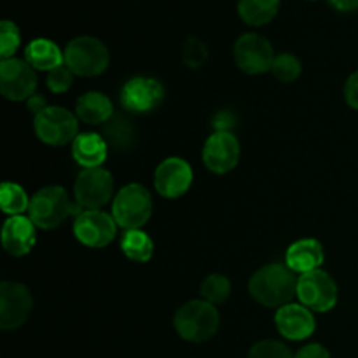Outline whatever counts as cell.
I'll return each instance as SVG.
<instances>
[{"label":"cell","instance_id":"obj_1","mask_svg":"<svg viewBox=\"0 0 358 358\" xmlns=\"http://www.w3.org/2000/svg\"><path fill=\"white\" fill-rule=\"evenodd\" d=\"M297 276L287 264L264 266L248 282V292L264 308H282L297 296Z\"/></svg>","mask_w":358,"mask_h":358},{"label":"cell","instance_id":"obj_2","mask_svg":"<svg viewBox=\"0 0 358 358\" xmlns=\"http://www.w3.org/2000/svg\"><path fill=\"white\" fill-rule=\"evenodd\" d=\"M220 315L215 304L194 299L182 304L173 317L177 334L189 343H205L219 331Z\"/></svg>","mask_w":358,"mask_h":358},{"label":"cell","instance_id":"obj_3","mask_svg":"<svg viewBox=\"0 0 358 358\" xmlns=\"http://www.w3.org/2000/svg\"><path fill=\"white\" fill-rule=\"evenodd\" d=\"M72 213L70 196L62 185H48L30 198L28 217L38 229L51 231L62 226Z\"/></svg>","mask_w":358,"mask_h":358},{"label":"cell","instance_id":"obj_4","mask_svg":"<svg viewBox=\"0 0 358 358\" xmlns=\"http://www.w3.org/2000/svg\"><path fill=\"white\" fill-rule=\"evenodd\" d=\"M152 208L150 192L140 184H128L112 201V217L122 229H142L152 217Z\"/></svg>","mask_w":358,"mask_h":358},{"label":"cell","instance_id":"obj_5","mask_svg":"<svg viewBox=\"0 0 358 358\" xmlns=\"http://www.w3.org/2000/svg\"><path fill=\"white\" fill-rule=\"evenodd\" d=\"M65 65L79 77H96L107 70L110 55L105 44L98 38L83 35L69 42L63 51Z\"/></svg>","mask_w":358,"mask_h":358},{"label":"cell","instance_id":"obj_6","mask_svg":"<svg viewBox=\"0 0 358 358\" xmlns=\"http://www.w3.org/2000/svg\"><path fill=\"white\" fill-rule=\"evenodd\" d=\"M34 129L42 143L63 147L79 135V119L65 107H45L34 117Z\"/></svg>","mask_w":358,"mask_h":358},{"label":"cell","instance_id":"obj_7","mask_svg":"<svg viewBox=\"0 0 358 358\" xmlns=\"http://www.w3.org/2000/svg\"><path fill=\"white\" fill-rule=\"evenodd\" d=\"M297 297L308 310L327 313L338 304V283L324 269L304 273L297 280Z\"/></svg>","mask_w":358,"mask_h":358},{"label":"cell","instance_id":"obj_8","mask_svg":"<svg viewBox=\"0 0 358 358\" xmlns=\"http://www.w3.org/2000/svg\"><path fill=\"white\" fill-rule=\"evenodd\" d=\"M114 194V177L105 168H86L77 175L73 196L77 205L86 210H100Z\"/></svg>","mask_w":358,"mask_h":358},{"label":"cell","instance_id":"obj_9","mask_svg":"<svg viewBox=\"0 0 358 358\" xmlns=\"http://www.w3.org/2000/svg\"><path fill=\"white\" fill-rule=\"evenodd\" d=\"M234 62L238 69L250 76H259L271 70L275 62V51L271 42L259 34H243L233 48Z\"/></svg>","mask_w":358,"mask_h":358},{"label":"cell","instance_id":"obj_10","mask_svg":"<svg viewBox=\"0 0 358 358\" xmlns=\"http://www.w3.org/2000/svg\"><path fill=\"white\" fill-rule=\"evenodd\" d=\"M37 90V73L27 59L9 58L0 63V91L10 101L30 100Z\"/></svg>","mask_w":358,"mask_h":358},{"label":"cell","instance_id":"obj_11","mask_svg":"<svg viewBox=\"0 0 358 358\" xmlns=\"http://www.w3.org/2000/svg\"><path fill=\"white\" fill-rule=\"evenodd\" d=\"M117 222L103 210H84L73 222V234L77 240L90 248H105L114 241Z\"/></svg>","mask_w":358,"mask_h":358},{"label":"cell","instance_id":"obj_12","mask_svg":"<svg viewBox=\"0 0 358 358\" xmlns=\"http://www.w3.org/2000/svg\"><path fill=\"white\" fill-rule=\"evenodd\" d=\"M34 299L27 285L20 282H2L0 285V329L14 331L30 317Z\"/></svg>","mask_w":358,"mask_h":358},{"label":"cell","instance_id":"obj_13","mask_svg":"<svg viewBox=\"0 0 358 358\" xmlns=\"http://www.w3.org/2000/svg\"><path fill=\"white\" fill-rule=\"evenodd\" d=\"M241 147L231 131H215L203 145V163L212 173L224 175L238 166Z\"/></svg>","mask_w":358,"mask_h":358},{"label":"cell","instance_id":"obj_14","mask_svg":"<svg viewBox=\"0 0 358 358\" xmlns=\"http://www.w3.org/2000/svg\"><path fill=\"white\" fill-rule=\"evenodd\" d=\"M164 100V87L152 77H133L122 86L121 103L126 110L135 114H147Z\"/></svg>","mask_w":358,"mask_h":358},{"label":"cell","instance_id":"obj_15","mask_svg":"<svg viewBox=\"0 0 358 358\" xmlns=\"http://www.w3.org/2000/svg\"><path fill=\"white\" fill-rule=\"evenodd\" d=\"M192 168L182 157H166L154 171V187L163 198L175 199L191 189Z\"/></svg>","mask_w":358,"mask_h":358},{"label":"cell","instance_id":"obj_16","mask_svg":"<svg viewBox=\"0 0 358 358\" xmlns=\"http://www.w3.org/2000/svg\"><path fill=\"white\" fill-rule=\"evenodd\" d=\"M275 324L280 334L290 341H303L308 339L317 329L313 311L297 303H289L278 308L275 315Z\"/></svg>","mask_w":358,"mask_h":358},{"label":"cell","instance_id":"obj_17","mask_svg":"<svg viewBox=\"0 0 358 358\" xmlns=\"http://www.w3.org/2000/svg\"><path fill=\"white\" fill-rule=\"evenodd\" d=\"M30 217L13 215L2 226L3 250L13 257H23L30 254L37 241V231Z\"/></svg>","mask_w":358,"mask_h":358},{"label":"cell","instance_id":"obj_18","mask_svg":"<svg viewBox=\"0 0 358 358\" xmlns=\"http://www.w3.org/2000/svg\"><path fill=\"white\" fill-rule=\"evenodd\" d=\"M324 247L315 238H303L297 240L287 248L285 264L292 269L294 273H310L315 269H322L324 264Z\"/></svg>","mask_w":358,"mask_h":358},{"label":"cell","instance_id":"obj_19","mask_svg":"<svg viewBox=\"0 0 358 358\" xmlns=\"http://www.w3.org/2000/svg\"><path fill=\"white\" fill-rule=\"evenodd\" d=\"M108 154V143L98 133H79L72 143V156L83 170L100 168Z\"/></svg>","mask_w":358,"mask_h":358},{"label":"cell","instance_id":"obj_20","mask_svg":"<svg viewBox=\"0 0 358 358\" xmlns=\"http://www.w3.org/2000/svg\"><path fill=\"white\" fill-rule=\"evenodd\" d=\"M76 115L86 124H105L114 117V105L107 94L90 91L77 100Z\"/></svg>","mask_w":358,"mask_h":358},{"label":"cell","instance_id":"obj_21","mask_svg":"<svg viewBox=\"0 0 358 358\" xmlns=\"http://www.w3.org/2000/svg\"><path fill=\"white\" fill-rule=\"evenodd\" d=\"M24 59L35 70H42V72H51L65 65V55L49 38H34L24 49Z\"/></svg>","mask_w":358,"mask_h":358},{"label":"cell","instance_id":"obj_22","mask_svg":"<svg viewBox=\"0 0 358 358\" xmlns=\"http://www.w3.org/2000/svg\"><path fill=\"white\" fill-rule=\"evenodd\" d=\"M280 9V0H240L238 14L250 27L268 24Z\"/></svg>","mask_w":358,"mask_h":358},{"label":"cell","instance_id":"obj_23","mask_svg":"<svg viewBox=\"0 0 358 358\" xmlns=\"http://www.w3.org/2000/svg\"><path fill=\"white\" fill-rule=\"evenodd\" d=\"M121 250L129 261L149 262L154 255V241L142 229H129L122 234Z\"/></svg>","mask_w":358,"mask_h":358},{"label":"cell","instance_id":"obj_24","mask_svg":"<svg viewBox=\"0 0 358 358\" xmlns=\"http://www.w3.org/2000/svg\"><path fill=\"white\" fill-rule=\"evenodd\" d=\"M103 138L115 149H128L135 138V129L128 119L122 115H114L103 124Z\"/></svg>","mask_w":358,"mask_h":358},{"label":"cell","instance_id":"obj_25","mask_svg":"<svg viewBox=\"0 0 358 358\" xmlns=\"http://www.w3.org/2000/svg\"><path fill=\"white\" fill-rule=\"evenodd\" d=\"M0 201H2V212L9 217L23 215L30 208L27 191L14 182H3L2 191H0Z\"/></svg>","mask_w":358,"mask_h":358},{"label":"cell","instance_id":"obj_26","mask_svg":"<svg viewBox=\"0 0 358 358\" xmlns=\"http://www.w3.org/2000/svg\"><path fill=\"white\" fill-rule=\"evenodd\" d=\"M199 292L206 303L222 304L231 296V282L227 276L215 273V275H210L203 280Z\"/></svg>","mask_w":358,"mask_h":358},{"label":"cell","instance_id":"obj_27","mask_svg":"<svg viewBox=\"0 0 358 358\" xmlns=\"http://www.w3.org/2000/svg\"><path fill=\"white\" fill-rule=\"evenodd\" d=\"M271 72L282 83H294L303 72V65L297 59V56L290 55V52H282V55L275 56Z\"/></svg>","mask_w":358,"mask_h":358},{"label":"cell","instance_id":"obj_28","mask_svg":"<svg viewBox=\"0 0 358 358\" xmlns=\"http://www.w3.org/2000/svg\"><path fill=\"white\" fill-rule=\"evenodd\" d=\"M208 59V48L203 41L196 37H189L182 48V62L185 66L196 70L203 66Z\"/></svg>","mask_w":358,"mask_h":358},{"label":"cell","instance_id":"obj_29","mask_svg":"<svg viewBox=\"0 0 358 358\" xmlns=\"http://www.w3.org/2000/svg\"><path fill=\"white\" fill-rule=\"evenodd\" d=\"M21 35L16 24L9 20H3L0 23V56L2 59L14 58V52L20 48Z\"/></svg>","mask_w":358,"mask_h":358},{"label":"cell","instance_id":"obj_30","mask_svg":"<svg viewBox=\"0 0 358 358\" xmlns=\"http://www.w3.org/2000/svg\"><path fill=\"white\" fill-rule=\"evenodd\" d=\"M248 358H296V355L283 343L266 339V341L252 346V350L248 352Z\"/></svg>","mask_w":358,"mask_h":358},{"label":"cell","instance_id":"obj_31","mask_svg":"<svg viewBox=\"0 0 358 358\" xmlns=\"http://www.w3.org/2000/svg\"><path fill=\"white\" fill-rule=\"evenodd\" d=\"M45 84H48V90L51 93H66L73 84V72L66 65L58 66V69L48 72Z\"/></svg>","mask_w":358,"mask_h":358},{"label":"cell","instance_id":"obj_32","mask_svg":"<svg viewBox=\"0 0 358 358\" xmlns=\"http://www.w3.org/2000/svg\"><path fill=\"white\" fill-rule=\"evenodd\" d=\"M345 100L352 108L358 110V70L348 77L345 84Z\"/></svg>","mask_w":358,"mask_h":358},{"label":"cell","instance_id":"obj_33","mask_svg":"<svg viewBox=\"0 0 358 358\" xmlns=\"http://www.w3.org/2000/svg\"><path fill=\"white\" fill-rule=\"evenodd\" d=\"M296 358H331V353L327 352L325 346L311 343V345L303 346V348L296 353Z\"/></svg>","mask_w":358,"mask_h":358},{"label":"cell","instance_id":"obj_34","mask_svg":"<svg viewBox=\"0 0 358 358\" xmlns=\"http://www.w3.org/2000/svg\"><path fill=\"white\" fill-rule=\"evenodd\" d=\"M27 107H28V110H30V112H34V114L37 115L38 112H42V110H44V108L48 107V105H45L44 98H42V96H38V94H34V96H31L30 100H27Z\"/></svg>","mask_w":358,"mask_h":358},{"label":"cell","instance_id":"obj_35","mask_svg":"<svg viewBox=\"0 0 358 358\" xmlns=\"http://www.w3.org/2000/svg\"><path fill=\"white\" fill-rule=\"evenodd\" d=\"M338 10L348 13V10L358 9V0H329Z\"/></svg>","mask_w":358,"mask_h":358}]
</instances>
